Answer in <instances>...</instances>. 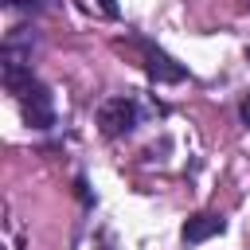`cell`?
<instances>
[{
    "instance_id": "cell-1",
    "label": "cell",
    "mask_w": 250,
    "mask_h": 250,
    "mask_svg": "<svg viewBox=\"0 0 250 250\" xmlns=\"http://www.w3.org/2000/svg\"><path fill=\"white\" fill-rule=\"evenodd\" d=\"M98 125L105 137H129L141 125V109L133 98H105L98 105Z\"/></svg>"
},
{
    "instance_id": "cell-2",
    "label": "cell",
    "mask_w": 250,
    "mask_h": 250,
    "mask_svg": "<svg viewBox=\"0 0 250 250\" xmlns=\"http://www.w3.org/2000/svg\"><path fill=\"white\" fill-rule=\"evenodd\" d=\"M20 109H23V121H27V129H55V98H51V90L43 86V82H35L23 98H20Z\"/></svg>"
},
{
    "instance_id": "cell-3",
    "label": "cell",
    "mask_w": 250,
    "mask_h": 250,
    "mask_svg": "<svg viewBox=\"0 0 250 250\" xmlns=\"http://www.w3.org/2000/svg\"><path fill=\"white\" fill-rule=\"evenodd\" d=\"M141 47H145V70H148V78H152V82L176 86V82H184V78H188V66H184V62H176L168 51H160V47H152V43H141Z\"/></svg>"
},
{
    "instance_id": "cell-4",
    "label": "cell",
    "mask_w": 250,
    "mask_h": 250,
    "mask_svg": "<svg viewBox=\"0 0 250 250\" xmlns=\"http://www.w3.org/2000/svg\"><path fill=\"white\" fill-rule=\"evenodd\" d=\"M223 230H227V219H223V215L199 211V215H191V219L184 223L180 238H184V246H199V242H207V238H215V234H223Z\"/></svg>"
},
{
    "instance_id": "cell-5",
    "label": "cell",
    "mask_w": 250,
    "mask_h": 250,
    "mask_svg": "<svg viewBox=\"0 0 250 250\" xmlns=\"http://www.w3.org/2000/svg\"><path fill=\"white\" fill-rule=\"evenodd\" d=\"M98 8H102V12L109 16V20H117V16H121V8H117V0H98Z\"/></svg>"
},
{
    "instance_id": "cell-6",
    "label": "cell",
    "mask_w": 250,
    "mask_h": 250,
    "mask_svg": "<svg viewBox=\"0 0 250 250\" xmlns=\"http://www.w3.org/2000/svg\"><path fill=\"white\" fill-rule=\"evenodd\" d=\"M238 117H242V125H250V94L242 98V105H238Z\"/></svg>"
},
{
    "instance_id": "cell-7",
    "label": "cell",
    "mask_w": 250,
    "mask_h": 250,
    "mask_svg": "<svg viewBox=\"0 0 250 250\" xmlns=\"http://www.w3.org/2000/svg\"><path fill=\"white\" fill-rule=\"evenodd\" d=\"M4 4H8V8H39L43 0H4Z\"/></svg>"
},
{
    "instance_id": "cell-8",
    "label": "cell",
    "mask_w": 250,
    "mask_h": 250,
    "mask_svg": "<svg viewBox=\"0 0 250 250\" xmlns=\"http://www.w3.org/2000/svg\"><path fill=\"white\" fill-rule=\"evenodd\" d=\"M246 62H250V51H246Z\"/></svg>"
},
{
    "instance_id": "cell-9",
    "label": "cell",
    "mask_w": 250,
    "mask_h": 250,
    "mask_svg": "<svg viewBox=\"0 0 250 250\" xmlns=\"http://www.w3.org/2000/svg\"><path fill=\"white\" fill-rule=\"evenodd\" d=\"M105 250H113V246H105Z\"/></svg>"
}]
</instances>
